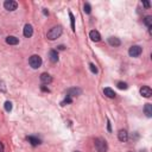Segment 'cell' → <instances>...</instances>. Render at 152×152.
Segmentation results:
<instances>
[{"label": "cell", "mask_w": 152, "mask_h": 152, "mask_svg": "<svg viewBox=\"0 0 152 152\" xmlns=\"http://www.w3.org/2000/svg\"><path fill=\"white\" fill-rule=\"evenodd\" d=\"M89 37H90V39H91L93 42H100V41H101V35H100V32L96 31V30L90 31V32H89Z\"/></svg>", "instance_id": "10"}, {"label": "cell", "mask_w": 152, "mask_h": 152, "mask_svg": "<svg viewBox=\"0 0 152 152\" xmlns=\"http://www.w3.org/2000/svg\"><path fill=\"white\" fill-rule=\"evenodd\" d=\"M58 49H59V50H64V47H63V45H59Z\"/></svg>", "instance_id": "30"}, {"label": "cell", "mask_w": 152, "mask_h": 152, "mask_svg": "<svg viewBox=\"0 0 152 152\" xmlns=\"http://www.w3.org/2000/svg\"><path fill=\"white\" fill-rule=\"evenodd\" d=\"M128 152H131V151H128Z\"/></svg>", "instance_id": "33"}, {"label": "cell", "mask_w": 152, "mask_h": 152, "mask_svg": "<svg viewBox=\"0 0 152 152\" xmlns=\"http://www.w3.org/2000/svg\"><path fill=\"white\" fill-rule=\"evenodd\" d=\"M143 5H144V6H145V7H146V9H149L150 6H151V4H150L149 1H143Z\"/></svg>", "instance_id": "26"}, {"label": "cell", "mask_w": 152, "mask_h": 152, "mask_svg": "<svg viewBox=\"0 0 152 152\" xmlns=\"http://www.w3.org/2000/svg\"><path fill=\"white\" fill-rule=\"evenodd\" d=\"M42 63H43L42 58H41V56H38V55H32V56L29 58V64H30V67L34 68V69H38V68L42 65Z\"/></svg>", "instance_id": "3"}, {"label": "cell", "mask_w": 152, "mask_h": 152, "mask_svg": "<svg viewBox=\"0 0 152 152\" xmlns=\"http://www.w3.org/2000/svg\"><path fill=\"white\" fill-rule=\"evenodd\" d=\"M144 113L146 114L147 118H151L152 116V105L151 103H146L144 106Z\"/></svg>", "instance_id": "17"}, {"label": "cell", "mask_w": 152, "mask_h": 152, "mask_svg": "<svg viewBox=\"0 0 152 152\" xmlns=\"http://www.w3.org/2000/svg\"><path fill=\"white\" fill-rule=\"evenodd\" d=\"M41 81L43 84H49L52 82V77L48 74V72H43V74L41 75Z\"/></svg>", "instance_id": "11"}, {"label": "cell", "mask_w": 152, "mask_h": 152, "mask_svg": "<svg viewBox=\"0 0 152 152\" xmlns=\"http://www.w3.org/2000/svg\"><path fill=\"white\" fill-rule=\"evenodd\" d=\"M74 152H80V151H74Z\"/></svg>", "instance_id": "32"}, {"label": "cell", "mask_w": 152, "mask_h": 152, "mask_svg": "<svg viewBox=\"0 0 152 152\" xmlns=\"http://www.w3.org/2000/svg\"><path fill=\"white\" fill-rule=\"evenodd\" d=\"M72 102V97H70V96H65V99H64V101L62 102V106H64L65 103H71Z\"/></svg>", "instance_id": "25"}, {"label": "cell", "mask_w": 152, "mask_h": 152, "mask_svg": "<svg viewBox=\"0 0 152 152\" xmlns=\"http://www.w3.org/2000/svg\"><path fill=\"white\" fill-rule=\"evenodd\" d=\"M4 151H5V150H4V144L0 141V152H4Z\"/></svg>", "instance_id": "28"}, {"label": "cell", "mask_w": 152, "mask_h": 152, "mask_svg": "<svg viewBox=\"0 0 152 152\" xmlns=\"http://www.w3.org/2000/svg\"><path fill=\"white\" fill-rule=\"evenodd\" d=\"M69 17H70V23H71V30L75 31V18H74V14L69 11Z\"/></svg>", "instance_id": "20"}, {"label": "cell", "mask_w": 152, "mask_h": 152, "mask_svg": "<svg viewBox=\"0 0 152 152\" xmlns=\"http://www.w3.org/2000/svg\"><path fill=\"white\" fill-rule=\"evenodd\" d=\"M143 54V49L139 45H132L128 50V55L131 57H139Z\"/></svg>", "instance_id": "4"}, {"label": "cell", "mask_w": 152, "mask_h": 152, "mask_svg": "<svg viewBox=\"0 0 152 152\" xmlns=\"http://www.w3.org/2000/svg\"><path fill=\"white\" fill-rule=\"evenodd\" d=\"M89 68L91 70V72H94V74H97V68H96V65L94 63H90L89 64Z\"/></svg>", "instance_id": "24"}, {"label": "cell", "mask_w": 152, "mask_h": 152, "mask_svg": "<svg viewBox=\"0 0 152 152\" xmlns=\"http://www.w3.org/2000/svg\"><path fill=\"white\" fill-rule=\"evenodd\" d=\"M103 94H105L106 96H107V97H109V99H114V97L116 96L115 91H114L113 89H112V88H108V87L103 89Z\"/></svg>", "instance_id": "14"}, {"label": "cell", "mask_w": 152, "mask_h": 152, "mask_svg": "<svg viewBox=\"0 0 152 152\" xmlns=\"http://www.w3.org/2000/svg\"><path fill=\"white\" fill-rule=\"evenodd\" d=\"M116 86H118V88L119 89H127L128 88V86H127V83L126 82H122V81H120V82H118L116 83Z\"/></svg>", "instance_id": "21"}, {"label": "cell", "mask_w": 152, "mask_h": 152, "mask_svg": "<svg viewBox=\"0 0 152 152\" xmlns=\"http://www.w3.org/2000/svg\"><path fill=\"white\" fill-rule=\"evenodd\" d=\"M26 139H28V141L32 145V146H37V145L41 144V139L37 137H34V136H30V137L26 138Z\"/></svg>", "instance_id": "13"}, {"label": "cell", "mask_w": 152, "mask_h": 152, "mask_svg": "<svg viewBox=\"0 0 152 152\" xmlns=\"http://www.w3.org/2000/svg\"><path fill=\"white\" fill-rule=\"evenodd\" d=\"M62 32H63L62 26H61V25H57V26H54V28H51V29L48 31L47 37H48V39H50V41H55V39H57V38L61 37Z\"/></svg>", "instance_id": "1"}, {"label": "cell", "mask_w": 152, "mask_h": 152, "mask_svg": "<svg viewBox=\"0 0 152 152\" xmlns=\"http://www.w3.org/2000/svg\"><path fill=\"white\" fill-rule=\"evenodd\" d=\"M94 145H95V149L97 152H107V150H108L107 141L102 139V138H96L94 140Z\"/></svg>", "instance_id": "2"}, {"label": "cell", "mask_w": 152, "mask_h": 152, "mask_svg": "<svg viewBox=\"0 0 152 152\" xmlns=\"http://www.w3.org/2000/svg\"><path fill=\"white\" fill-rule=\"evenodd\" d=\"M23 34L26 38H30L32 35H34V28H32V25L30 24H26L24 26V31H23Z\"/></svg>", "instance_id": "9"}, {"label": "cell", "mask_w": 152, "mask_h": 152, "mask_svg": "<svg viewBox=\"0 0 152 152\" xmlns=\"http://www.w3.org/2000/svg\"><path fill=\"white\" fill-rule=\"evenodd\" d=\"M143 22H144V24L150 29V28H151V25H152V17H151V16H146V17L144 18V20H143Z\"/></svg>", "instance_id": "18"}, {"label": "cell", "mask_w": 152, "mask_h": 152, "mask_svg": "<svg viewBox=\"0 0 152 152\" xmlns=\"http://www.w3.org/2000/svg\"><path fill=\"white\" fill-rule=\"evenodd\" d=\"M83 11L84 13H87V14H90V12H91V6L89 3H84L83 5Z\"/></svg>", "instance_id": "19"}, {"label": "cell", "mask_w": 152, "mask_h": 152, "mask_svg": "<svg viewBox=\"0 0 152 152\" xmlns=\"http://www.w3.org/2000/svg\"><path fill=\"white\" fill-rule=\"evenodd\" d=\"M41 88H42V90H43V91H48V93L50 91V90H49V88H47V87H45V86H42Z\"/></svg>", "instance_id": "27"}, {"label": "cell", "mask_w": 152, "mask_h": 152, "mask_svg": "<svg viewBox=\"0 0 152 152\" xmlns=\"http://www.w3.org/2000/svg\"><path fill=\"white\" fill-rule=\"evenodd\" d=\"M6 43L10 44V45H17L19 43V39L14 36H9L7 38H6Z\"/></svg>", "instance_id": "16"}, {"label": "cell", "mask_w": 152, "mask_h": 152, "mask_svg": "<svg viewBox=\"0 0 152 152\" xmlns=\"http://www.w3.org/2000/svg\"><path fill=\"white\" fill-rule=\"evenodd\" d=\"M81 94H82V89H81V88H76V87H74V88H69V89L67 90V95L70 96V97L80 96Z\"/></svg>", "instance_id": "6"}, {"label": "cell", "mask_w": 152, "mask_h": 152, "mask_svg": "<svg viewBox=\"0 0 152 152\" xmlns=\"http://www.w3.org/2000/svg\"><path fill=\"white\" fill-rule=\"evenodd\" d=\"M108 131L111 132V122H109V120H108Z\"/></svg>", "instance_id": "31"}, {"label": "cell", "mask_w": 152, "mask_h": 152, "mask_svg": "<svg viewBox=\"0 0 152 152\" xmlns=\"http://www.w3.org/2000/svg\"><path fill=\"white\" fill-rule=\"evenodd\" d=\"M5 109H6V112H11L12 111V102L11 101H6L5 102Z\"/></svg>", "instance_id": "23"}, {"label": "cell", "mask_w": 152, "mask_h": 152, "mask_svg": "<svg viewBox=\"0 0 152 152\" xmlns=\"http://www.w3.org/2000/svg\"><path fill=\"white\" fill-rule=\"evenodd\" d=\"M49 58L52 63H57L58 62V52L56 50H50L49 52Z\"/></svg>", "instance_id": "12"}, {"label": "cell", "mask_w": 152, "mask_h": 152, "mask_svg": "<svg viewBox=\"0 0 152 152\" xmlns=\"http://www.w3.org/2000/svg\"><path fill=\"white\" fill-rule=\"evenodd\" d=\"M108 43H109V45H112V47H120V44H121L120 39L116 38V37H109Z\"/></svg>", "instance_id": "15"}, {"label": "cell", "mask_w": 152, "mask_h": 152, "mask_svg": "<svg viewBox=\"0 0 152 152\" xmlns=\"http://www.w3.org/2000/svg\"><path fill=\"white\" fill-rule=\"evenodd\" d=\"M140 94L144 96V97H151L152 96V89L150 87H147V86H143V87L140 88Z\"/></svg>", "instance_id": "7"}, {"label": "cell", "mask_w": 152, "mask_h": 152, "mask_svg": "<svg viewBox=\"0 0 152 152\" xmlns=\"http://www.w3.org/2000/svg\"><path fill=\"white\" fill-rule=\"evenodd\" d=\"M43 13H44V14H45V16H49V12H48L47 10H44V11H43Z\"/></svg>", "instance_id": "29"}, {"label": "cell", "mask_w": 152, "mask_h": 152, "mask_svg": "<svg viewBox=\"0 0 152 152\" xmlns=\"http://www.w3.org/2000/svg\"><path fill=\"white\" fill-rule=\"evenodd\" d=\"M4 7L7 11H16L18 7V3L14 1V0H6L4 3Z\"/></svg>", "instance_id": "5"}, {"label": "cell", "mask_w": 152, "mask_h": 152, "mask_svg": "<svg viewBox=\"0 0 152 152\" xmlns=\"http://www.w3.org/2000/svg\"><path fill=\"white\" fill-rule=\"evenodd\" d=\"M118 139L120 140V141H122V143H126L128 140V133H127V131L126 130H120V131H119Z\"/></svg>", "instance_id": "8"}, {"label": "cell", "mask_w": 152, "mask_h": 152, "mask_svg": "<svg viewBox=\"0 0 152 152\" xmlns=\"http://www.w3.org/2000/svg\"><path fill=\"white\" fill-rule=\"evenodd\" d=\"M6 90H7V88H6V84L3 80H0V91L1 93H6Z\"/></svg>", "instance_id": "22"}]
</instances>
